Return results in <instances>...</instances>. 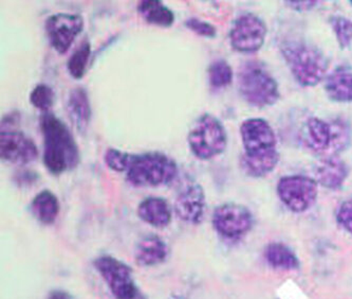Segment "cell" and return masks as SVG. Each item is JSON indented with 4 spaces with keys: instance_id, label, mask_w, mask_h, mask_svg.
<instances>
[{
    "instance_id": "cell-23",
    "label": "cell",
    "mask_w": 352,
    "mask_h": 299,
    "mask_svg": "<svg viewBox=\"0 0 352 299\" xmlns=\"http://www.w3.org/2000/svg\"><path fill=\"white\" fill-rule=\"evenodd\" d=\"M278 161L279 153L276 150L267 154L255 155V156L245 154L241 158V166L249 176L263 178L275 169Z\"/></svg>"
},
{
    "instance_id": "cell-25",
    "label": "cell",
    "mask_w": 352,
    "mask_h": 299,
    "mask_svg": "<svg viewBox=\"0 0 352 299\" xmlns=\"http://www.w3.org/2000/svg\"><path fill=\"white\" fill-rule=\"evenodd\" d=\"M208 81L213 88L229 86L233 80V70L229 63L224 60L214 61L208 67Z\"/></svg>"
},
{
    "instance_id": "cell-10",
    "label": "cell",
    "mask_w": 352,
    "mask_h": 299,
    "mask_svg": "<svg viewBox=\"0 0 352 299\" xmlns=\"http://www.w3.org/2000/svg\"><path fill=\"white\" fill-rule=\"evenodd\" d=\"M84 19L80 14L56 13L45 23V30L52 48L60 54L70 49L76 37L82 32Z\"/></svg>"
},
{
    "instance_id": "cell-9",
    "label": "cell",
    "mask_w": 352,
    "mask_h": 299,
    "mask_svg": "<svg viewBox=\"0 0 352 299\" xmlns=\"http://www.w3.org/2000/svg\"><path fill=\"white\" fill-rule=\"evenodd\" d=\"M277 194L291 212H305L318 198V183L304 175L285 176L277 185Z\"/></svg>"
},
{
    "instance_id": "cell-19",
    "label": "cell",
    "mask_w": 352,
    "mask_h": 299,
    "mask_svg": "<svg viewBox=\"0 0 352 299\" xmlns=\"http://www.w3.org/2000/svg\"><path fill=\"white\" fill-rule=\"evenodd\" d=\"M265 259L272 269L279 271H296L300 267L296 254L280 242H273L265 247Z\"/></svg>"
},
{
    "instance_id": "cell-16",
    "label": "cell",
    "mask_w": 352,
    "mask_h": 299,
    "mask_svg": "<svg viewBox=\"0 0 352 299\" xmlns=\"http://www.w3.org/2000/svg\"><path fill=\"white\" fill-rule=\"evenodd\" d=\"M170 249L159 236L149 235L138 242L135 260L141 267H155L166 260Z\"/></svg>"
},
{
    "instance_id": "cell-22",
    "label": "cell",
    "mask_w": 352,
    "mask_h": 299,
    "mask_svg": "<svg viewBox=\"0 0 352 299\" xmlns=\"http://www.w3.org/2000/svg\"><path fill=\"white\" fill-rule=\"evenodd\" d=\"M326 92L330 99L338 102H352V72L338 68L327 78Z\"/></svg>"
},
{
    "instance_id": "cell-18",
    "label": "cell",
    "mask_w": 352,
    "mask_h": 299,
    "mask_svg": "<svg viewBox=\"0 0 352 299\" xmlns=\"http://www.w3.org/2000/svg\"><path fill=\"white\" fill-rule=\"evenodd\" d=\"M67 112L78 132L87 130L91 119V106L85 88L78 86L70 92L67 101Z\"/></svg>"
},
{
    "instance_id": "cell-3",
    "label": "cell",
    "mask_w": 352,
    "mask_h": 299,
    "mask_svg": "<svg viewBox=\"0 0 352 299\" xmlns=\"http://www.w3.org/2000/svg\"><path fill=\"white\" fill-rule=\"evenodd\" d=\"M283 54L294 78L304 86H314L320 83L329 66L325 56L310 45H287L283 49Z\"/></svg>"
},
{
    "instance_id": "cell-1",
    "label": "cell",
    "mask_w": 352,
    "mask_h": 299,
    "mask_svg": "<svg viewBox=\"0 0 352 299\" xmlns=\"http://www.w3.org/2000/svg\"><path fill=\"white\" fill-rule=\"evenodd\" d=\"M41 134L44 137V165L53 175H60L74 170L80 164L78 143L66 123L54 114L41 115Z\"/></svg>"
},
{
    "instance_id": "cell-24",
    "label": "cell",
    "mask_w": 352,
    "mask_h": 299,
    "mask_svg": "<svg viewBox=\"0 0 352 299\" xmlns=\"http://www.w3.org/2000/svg\"><path fill=\"white\" fill-rule=\"evenodd\" d=\"M90 54H91V45L88 41H84L72 53L67 63V70L72 78L80 80L85 76L88 64H89Z\"/></svg>"
},
{
    "instance_id": "cell-17",
    "label": "cell",
    "mask_w": 352,
    "mask_h": 299,
    "mask_svg": "<svg viewBox=\"0 0 352 299\" xmlns=\"http://www.w3.org/2000/svg\"><path fill=\"white\" fill-rule=\"evenodd\" d=\"M138 216L153 227L164 228L172 221V207L164 198L149 196L140 203Z\"/></svg>"
},
{
    "instance_id": "cell-7",
    "label": "cell",
    "mask_w": 352,
    "mask_h": 299,
    "mask_svg": "<svg viewBox=\"0 0 352 299\" xmlns=\"http://www.w3.org/2000/svg\"><path fill=\"white\" fill-rule=\"evenodd\" d=\"M94 265L116 298L135 299L138 288L129 265L108 255L96 258Z\"/></svg>"
},
{
    "instance_id": "cell-11",
    "label": "cell",
    "mask_w": 352,
    "mask_h": 299,
    "mask_svg": "<svg viewBox=\"0 0 352 299\" xmlns=\"http://www.w3.org/2000/svg\"><path fill=\"white\" fill-rule=\"evenodd\" d=\"M265 35V23L256 15L245 13L234 23L230 32V41L233 48L239 52H256L263 47Z\"/></svg>"
},
{
    "instance_id": "cell-21",
    "label": "cell",
    "mask_w": 352,
    "mask_h": 299,
    "mask_svg": "<svg viewBox=\"0 0 352 299\" xmlns=\"http://www.w3.org/2000/svg\"><path fill=\"white\" fill-rule=\"evenodd\" d=\"M138 12L146 23L170 28L175 23L174 12L160 0H143L138 3Z\"/></svg>"
},
{
    "instance_id": "cell-12",
    "label": "cell",
    "mask_w": 352,
    "mask_h": 299,
    "mask_svg": "<svg viewBox=\"0 0 352 299\" xmlns=\"http://www.w3.org/2000/svg\"><path fill=\"white\" fill-rule=\"evenodd\" d=\"M241 134L245 155L255 156L276 151V136L265 120H245L241 125Z\"/></svg>"
},
{
    "instance_id": "cell-30",
    "label": "cell",
    "mask_w": 352,
    "mask_h": 299,
    "mask_svg": "<svg viewBox=\"0 0 352 299\" xmlns=\"http://www.w3.org/2000/svg\"><path fill=\"white\" fill-rule=\"evenodd\" d=\"M336 219L342 227L352 235V198H348L340 206Z\"/></svg>"
},
{
    "instance_id": "cell-20",
    "label": "cell",
    "mask_w": 352,
    "mask_h": 299,
    "mask_svg": "<svg viewBox=\"0 0 352 299\" xmlns=\"http://www.w3.org/2000/svg\"><path fill=\"white\" fill-rule=\"evenodd\" d=\"M60 205L58 196L50 190H43L31 203V212L35 219L45 225H51L58 219Z\"/></svg>"
},
{
    "instance_id": "cell-13",
    "label": "cell",
    "mask_w": 352,
    "mask_h": 299,
    "mask_svg": "<svg viewBox=\"0 0 352 299\" xmlns=\"http://www.w3.org/2000/svg\"><path fill=\"white\" fill-rule=\"evenodd\" d=\"M206 200L204 188L196 182H188L179 189L175 200V212L179 219L197 225L204 220Z\"/></svg>"
},
{
    "instance_id": "cell-28",
    "label": "cell",
    "mask_w": 352,
    "mask_h": 299,
    "mask_svg": "<svg viewBox=\"0 0 352 299\" xmlns=\"http://www.w3.org/2000/svg\"><path fill=\"white\" fill-rule=\"evenodd\" d=\"M129 157H131V153L123 152L120 150L110 147L106 151L104 161H105L108 168L111 169L112 171L123 173L126 172L127 167H129Z\"/></svg>"
},
{
    "instance_id": "cell-6",
    "label": "cell",
    "mask_w": 352,
    "mask_h": 299,
    "mask_svg": "<svg viewBox=\"0 0 352 299\" xmlns=\"http://www.w3.org/2000/svg\"><path fill=\"white\" fill-rule=\"evenodd\" d=\"M302 138L307 147L316 153L330 156L345 149L349 143L348 129L342 122H327L318 118L307 121L302 131Z\"/></svg>"
},
{
    "instance_id": "cell-32",
    "label": "cell",
    "mask_w": 352,
    "mask_h": 299,
    "mask_svg": "<svg viewBox=\"0 0 352 299\" xmlns=\"http://www.w3.org/2000/svg\"><path fill=\"white\" fill-rule=\"evenodd\" d=\"M48 299H74L72 295L69 294L66 291H53Z\"/></svg>"
},
{
    "instance_id": "cell-27",
    "label": "cell",
    "mask_w": 352,
    "mask_h": 299,
    "mask_svg": "<svg viewBox=\"0 0 352 299\" xmlns=\"http://www.w3.org/2000/svg\"><path fill=\"white\" fill-rule=\"evenodd\" d=\"M332 28L342 49L347 48L352 42V21L343 17H332Z\"/></svg>"
},
{
    "instance_id": "cell-31",
    "label": "cell",
    "mask_w": 352,
    "mask_h": 299,
    "mask_svg": "<svg viewBox=\"0 0 352 299\" xmlns=\"http://www.w3.org/2000/svg\"><path fill=\"white\" fill-rule=\"evenodd\" d=\"M287 3L292 9L298 10V11H307V10L316 7L318 1H287Z\"/></svg>"
},
{
    "instance_id": "cell-26",
    "label": "cell",
    "mask_w": 352,
    "mask_h": 299,
    "mask_svg": "<svg viewBox=\"0 0 352 299\" xmlns=\"http://www.w3.org/2000/svg\"><path fill=\"white\" fill-rule=\"evenodd\" d=\"M30 102L39 111L48 113L54 103V92L47 84H38L31 92Z\"/></svg>"
},
{
    "instance_id": "cell-4",
    "label": "cell",
    "mask_w": 352,
    "mask_h": 299,
    "mask_svg": "<svg viewBox=\"0 0 352 299\" xmlns=\"http://www.w3.org/2000/svg\"><path fill=\"white\" fill-rule=\"evenodd\" d=\"M238 83L243 97L251 105L265 107L279 99L278 84L267 70L256 62L241 67Z\"/></svg>"
},
{
    "instance_id": "cell-5",
    "label": "cell",
    "mask_w": 352,
    "mask_h": 299,
    "mask_svg": "<svg viewBox=\"0 0 352 299\" xmlns=\"http://www.w3.org/2000/svg\"><path fill=\"white\" fill-rule=\"evenodd\" d=\"M188 143L197 158L208 161L221 154L226 150L227 132L215 116L204 114L190 127Z\"/></svg>"
},
{
    "instance_id": "cell-34",
    "label": "cell",
    "mask_w": 352,
    "mask_h": 299,
    "mask_svg": "<svg viewBox=\"0 0 352 299\" xmlns=\"http://www.w3.org/2000/svg\"><path fill=\"white\" fill-rule=\"evenodd\" d=\"M351 3H352V1H351Z\"/></svg>"
},
{
    "instance_id": "cell-14",
    "label": "cell",
    "mask_w": 352,
    "mask_h": 299,
    "mask_svg": "<svg viewBox=\"0 0 352 299\" xmlns=\"http://www.w3.org/2000/svg\"><path fill=\"white\" fill-rule=\"evenodd\" d=\"M0 156L10 164H30L38 156L34 141L19 131H3L0 135Z\"/></svg>"
},
{
    "instance_id": "cell-29",
    "label": "cell",
    "mask_w": 352,
    "mask_h": 299,
    "mask_svg": "<svg viewBox=\"0 0 352 299\" xmlns=\"http://www.w3.org/2000/svg\"><path fill=\"white\" fill-rule=\"evenodd\" d=\"M186 25L190 30L194 31L196 34L202 37H210L213 39L217 35V29L215 25L208 23V21H202L197 17H190L186 19Z\"/></svg>"
},
{
    "instance_id": "cell-15",
    "label": "cell",
    "mask_w": 352,
    "mask_h": 299,
    "mask_svg": "<svg viewBox=\"0 0 352 299\" xmlns=\"http://www.w3.org/2000/svg\"><path fill=\"white\" fill-rule=\"evenodd\" d=\"M316 182L329 190H339L348 176L347 165L340 157L327 156L316 165Z\"/></svg>"
},
{
    "instance_id": "cell-33",
    "label": "cell",
    "mask_w": 352,
    "mask_h": 299,
    "mask_svg": "<svg viewBox=\"0 0 352 299\" xmlns=\"http://www.w3.org/2000/svg\"><path fill=\"white\" fill-rule=\"evenodd\" d=\"M168 299H186L184 297L181 296V295L178 294H173L172 296L170 297Z\"/></svg>"
},
{
    "instance_id": "cell-2",
    "label": "cell",
    "mask_w": 352,
    "mask_h": 299,
    "mask_svg": "<svg viewBox=\"0 0 352 299\" xmlns=\"http://www.w3.org/2000/svg\"><path fill=\"white\" fill-rule=\"evenodd\" d=\"M126 178L135 187H159L170 184L178 175L176 161L161 152L131 154Z\"/></svg>"
},
{
    "instance_id": "cell-8",
    "label": "cell",
    "mask_w": 352,
    "mask_h": 299,
    "mask_svg": "<svg viewBox=\"0 0 352 299\" xmlns=\"http://www.w3.org/2000/svg\"><path fill=\"white\" fill-rule=\"evenodd\" d=\"M212 223L224 239L239 240L251 231L254 218L245 206L226 203L214 210Z\"/></svg>"
}]
</instances>
